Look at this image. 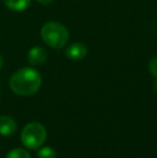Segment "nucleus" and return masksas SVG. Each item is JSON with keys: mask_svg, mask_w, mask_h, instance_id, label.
I'll list each match as a JSON object with an SVG mask.
<instances>
[{"mask_svg": "<svg viewBox=\"0 0 157 158\" xmlns=\"http://www.w3.org/2000/svg\"><path fill=\"white\" fill-rule=\"evenodd\" d=\"M2 66H3V59H2V57H1V55H0V70H1V68H2Z\"/></svg>", "mask_w": 157, "mask_h": 158, "instance_id": "nucleus-12", "label": "nucleus"}, {"mask_svg": "<svg viewBox=\"0 0 157 158\" xmlns=\"http://www.w3.org/2000/svg\"><path fill=\"white\" fill-rule=\"evenodd\" d=\"M37 1L40 2V3H42V4H48V3H51L53 0H37Z\"/></svg>", "mask_w": 157, "mask_h": 158, "instance_id": "nucleus-11", "label": "nucleus"}, {"mask_svg": "<svg viewBox=\"0 0 157 158\" xmlns=\"http://www.w3.org/2000/svg\"><path fill=\"white\" fill-rule=\"evenodd\" d=\"M66 55L71 60H82L87 55V48L84 43L76 42L68 46V48L66 50Z\"/></svg>", "mask_w": 157, "mask_h": 158, "instance_id": "nucleus-4", "label": "nucleus"}, {"mask_svg": "<svg viewBox=\"0 0 157 158\" xmlns=\"http://www.w3.org/2000/svg\"><path fill=\"white\" fill-rule=\"evenodd\" d=\"M48 58V53L41 46H35L28 53V63L32 66H39L45 63Z\"/></svg>", "mask_w": 157, "mask_h": 158, "instance_id": "nucleus-6", "label": "nucleus"}, {"mask_svg": "<svg viewBox=\"0 0 157 158\" xmlns=\"http://www.w3.org/2000/svg\"><path fill=\"white\" fill-rule=\"evenodd\" d=\"M42 83L41 75L36 69L22 68L17 70L10 79V88L19 96H32L40 89Z\"/></svg>", "mask_w": 157, "mask_h": 158, "instance_id": "nucleus-1", "label": "nucleus"}, {"mask_svg": "<svg viewBox=\"0 0 157 158\" xmlns=\"http://www.w3.org/2000/svg\"><path fill=\"white\" fill-rule=\"evenodd\" d=\"M149 70L155 79H157V56L152 58L149 63Z\"/></svg>", "mask_w": 157, "mask_h": 158, "instance_id": "nucleus-10", "label": "nucleus"}, {"mask_svg": "<svg viewBox=\"0 0 157 158\" xmlns=\"http://www.w3.org/2000/svg\"><path fill=\"white\" fill-rule=\"evenodd\" d=\"M22 143L29 150H38L46 140V130L44 126L37 122L27 124L22 130Z\"/></svg>", "mask_w": 157, "mask_h": 158, "instance_id": "nucleus-3", "label": "nucleus"}, {"mask_svg": "<svg viewBox=\"0 0 157 158\" xmlns=\"http://www.w3.org/2000/svg\"><path fill=\"white\" fill-rule=\"evenodd\" d=\"M154 88H155V90L157 92V79H155V82H154Z\"/></svg>", "mask_w": 157, "mask_h": 158, "instance_id": "nucleus-13", "label": "nucleus"}, {"mask_svg": "<svg viewBox=\"0 0 157 158\" xmlns=\"http://www.w3.org/2000/svg\"><path fill=\"white\" fill-rule=\"evenodd\" d=\"M38 157L39 158H56V151L50 146H44L38 151Z\"/></svg>", "mask_w": 157, "mask_h": 158, "instance_id": "nucleus-9", "label": "nucleus"}, {"mask_svg": "<svg viewBox=\"0 0 157 158\" xmlns=\"http://www.w3.org/2000/svg\"><path fill=\"white\" fill-rule=\"evenodd\" d=\"M6 158H31V156H30V154L26 150L17 148L10 151L8 153V155L6 156Z\"/></svg>", "mask_w": 157, "mask_h": 158, "instance_id": "nucleus-8", "label": "nucleus"}, {"mask_svg": "<svg viewBox=\"0 0 157 158\" xmlns=\"http://www.w3.org/2000/svg\"><path fill=\"white\" fill-rule=\"evenodd\" d=\"M3 2L10 10L15 12H22L30 6L31 0H3Z\"/></svg>", "mask_w": 157, "mask_h": 158, "instance_id": "nucleus-7", "label": "nucleus"}, {"mask_svg": "<svg viewBox=\"0 0 157 158\" xmlns=\"http://www.w3.org/2000/svg\"><path fill=\"white\" fill-rule=\"evenodd\" d=\"M41 38L48 46L59 50L67 44L69 40V31L63 24L48 22L41 28Z\"/></svg>", "mask_w": 157, "mask_h": 158, "instance_id": "nucleus-2", "label": "nucleus"}, {"mask_svg": "<svg viewBox=\"0 0 157 158\" xmlns=\"http://www.w3.org/2000/svg\"><path fill=\"white\" fill-rule=\"evenodd\" d=\"M17 129V124L14 118L8 115H0V135L10 137L14 135Z\"/></svg>", "mask_w": 157, "mask_h": 158, "instance_id": "nucleus-5", "label": "nucleus"}]
</instances>
